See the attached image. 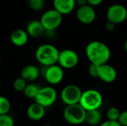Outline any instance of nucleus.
Segmentation results:
<instances>
[{"instance_id": "nucleus-12", "label": "nucleus", "mask_w": 127, "mask_h": 126, "mask_svg": "<svg viewBox=\"0 0 127 126\" xmlns=\"http://www.w3.org/2000/svg\"><path fill=\"white\" fill-rule=\"evenodd\" d=\"M117 76H118L117 71L113 66L107 63L99 66L97 78L100 79L101 81L106 83H111L115 81Z\"/></svg>"}, {"instance_id": "nucleus-23", "label": "nucleus", "mask_w": 127, "mask_h": 126, "mask_svg": "<svg viewBox=\"0 0 127 126\" xmlns=\"http://www.w3.org/2000/svg\"><path fill=\"white\" fill-rule=\"evenodd\" d=\"M27 84L28 83L25 79H23L21 77H18L14 80L13 84V89L16 91L23 92L24 89L25 88V87L27 85Z\"/></svg>"}, {"instance_id": "nucleus-18", "label": "nucleus", "mask_w": 127, "mask_h": 126, "mask_svg": "<svg viewBox=\"0 0 127 126\" xmlns=\"http://www.w3.org/2000/svg\"><path fill=\"white\" fill-rule=\"evenodd\" d=\"M101 120H102V114L99 110L86 111L85 122H86L89 126H97L100 123Z\"/></svg>"}, {"instance_id": "nucleus-3", "label": "nucleus", "mask_w": 127, "mask_h": 126, "mask_svg": "<svg viewBox=\"0 0 127 126\" xmlns=\"http://www.w3.org/2000/svg\"><path fill=\"white\" fill-rule=\"evenodd\" d=\"M103 102L100 91L95 89H88L82 93L79 104L86 111L99 110Z\"/></svg>"}, {"instance_id": "nucleus-31", "label": "nucleus", "mask_w": 127, "mask_h": 126, "mask_svg": "<svg viewBox=\"0 0 127 126\" xmlns=\"http://www.w3.org/2000/svg\"><path fill=\"white\" fill-rule=\"evenodd\" d=\"M124 48H125V50H126V52H127V39L126 40L125 44H124Z\"/></svg>"}, {"instance_id": "nucleus-30", "label": "nucleus", "mask_w": 127, "mask_h": 126, "mask_svg": "<svg viewBox=\"0 0 127 126\" xmlns=\"http://www.w3.org/2000/svg\"><path fill=\"white\" fill-rule=\"evenodd\" d=\"M75 1H76V5H78L79 7L88 4L87 0H75Z\"/></svg>"}, {"instance_id": "nucleus-6", "label": "nucleus", "mask_w": 127, "mask_h": 126, "mask_svg": "<svg viewBox=\"0 0 127 126\" xmlns=\"http://www.w3.org/2000/svg\"><path fill=\"white\" fill-rule=\"evenodd\" d=\"M57 99V92L56 89L49 85L40 88L36 98L35 102L39 104L42 107L48 108L53 105Z\"/></svg>"}, {"instance_id": "nucleus-4", "label": "nucleus", "mask_w": 127, "mask_h": 126, "mask_svg": "<svg viewBox=\"0 0 127 126\" xmlns=\"http://www.w3.org/2000/svg\"><path fill=\"white\" fill-rule=\"evenodd\" d=\"M86 111L80 104L66 105L63 111V118L69 124L78 126L83 124L86 120Z\"/></svg>"}, {"instance_id": "nucleus-28", "label": "nucleus", "mask_w": 127, "mask_h": 126, "mask_svg": "<svg viewBox=\"0 0 127 126\" xmlns=\"http://www.w3.org/2000/svg\"><path fill=\"white\" fill-rule=\"evenodd\" d=\"M103 0H87V3H88V4H89L94 7L95 6L100 5L103 2Z\"/></svg>"}, {"instance_id": "nucleus-16", "label": "nucleus", "mask_w": 127, "mask_h": 126, "mask_svg": "<svg viewBox=\"0 0 127 126\" xmlns=\"http://www.w3.org/2000/svg\"><path fill=\"white\" fill-rule=\"evenodd\" d=\"M39 75L40 71L39 68L34 65L25 66L20 72V77L26 82H34L39 77Z\"/></svg>"}, {"instance_id": "nucleus-5", "label": "nucleus", "mask_w": 127, "mask_h": 126, "mask_svg": "<svg viewBox=\"0 0 127 126\" xmlns=\"http://www.w3.org/2000/svg\"><path fill=\"white\" fill-rule=\"evenodd\" d=\"M63 16L55 9H48L42 13L39 21L45 31H54L61 25L63 19Z\"/></svg>"}, {"instance_id": "nucleus-21", "label": "nucleus", "mask_w": 127, "mask_h": 126, "mask_svg": "<svg viewBox=\"0 0 127 126\" xmlns=\"http://www.w3.org/2000/svg\"><path fill=\"white\" fill-rule=\"evenodd\" d=\"M28 6L34 11H40L45 7V0H28Z\"/></svg>"}, {"instance_id": "nucleus-11", "label": "nucleus", "mask_w": 127, "mask_h": 126, "mask_svg": "<svg viewBox=\"0 0 127 126\" xmlns=\"http://www.w3.org/2000/svg\"><path fill=\"white\" fill-rule=\"evenodd\" d=\"M77 19L84 25H89L94 22L96 19V12L94 7L89 4L79 7L76 12Z\"/></svg>"}, {"instance_id": "nucleus-10", "label": "nucleus", "mask_w": 127, "mask_h": 126, "mask_svg": "<svg viewBox=\"0 0 127 126\" xmlns=\"http://www.w3.org/2000/svg\"><path fill=\"white\" fill-rule=\"evenodd\" d=\"M44 78L51 86L58 85L64 78V71L57 64L46 67V69L44 71Z\"/></svg>"}, {"instance_id": "nucleus-17", "label": "nucleus", "mask_w": 127, "mask_h": 126, "mask_svg": "<svg viewBox=\"0 0 127 126\" xmlns=\"http://www.w3.org/2000/svg\"><path fill=\"white\" fill-rule=\"evenodd\" d=\"M26 32L29 36L39 38L45 34V30L39 20L33 19L30 21L26 27Z\"/></svg>"}, {"instance_id": "nucleus-29", "label": "nucleus", "mask_w": 127, "mask_h": 126, "mask_svg": "<svg viewBox=\"0 0 127 126\" xmlns=\"http://www.w3.org/2000/svg\"><path fill=\"white\" fill-rule=\"evenodd\" d=\"M115 25L114 23L111 22H107L106 24V29L108 31H113L115 28Z\"/></svg>"}, {"instance_id": "nucleus-27", "label": "nucleus", "mask_w": 127, "mask_h": 126, "mask_svg": "<svg viewBox=\"0 0 127 126\" xmlns=\"http://www.w3.org/2000/svg\"><path fill=\"white\" fill-rule=\"evenodd\" d=\"M100 126H121L118 121H112V120H106L104 123H101Z\"/></svg>"}, {"instance_id": "nucleus-33", "label": "nucleus", "mask_w": 127, "mask_h": 126, "mask_svg": "<svg viewBox=\"0 0 127 126\" xmlns=\"http://www.w3.org/2000/svg\"><path fill=\"white\" fill-rule=\"evenodd\" d=\"M51 126V125H43V126Z\"/></svg>"}, {"instance_id": "nucleus-2", "label": "nucleus", "mask_w": 127, "mask_h": 126, "mask_svg": "<svg viewBox=\"0 0 127 126\" xmlns=\"http://www.w3.org/2000/svg\"><path fill=\"white\" fill-rule=\"evenodd\" d=\"M60 50L51 44H42L35 51V57L37 62L45 67L56 65L58 62Z\"/></svg>"}, {"instance_id": "nucleus-26", "label": "nucleus", "mask_w": 127, "mask_h": 126, "mask_svg": "<svg viewBox=\"0 0 127 126\" xmlns=\"http://www.w3.org/2000/svg\"><path fill=\"white\" fill-rule=\"evenodd\" d=\"M118 122L121 124V126H127V111L121 112Z\"/></svg>"}, {"instance_id": "nucleus-14", "label": "nucleus", "mask_w": 127, "mask_h": 126, "mask_svg": "<svg viewBox=\"0 0 127 126\" xmlns=\"http://www.w3.org/2000/svg\"><path fill=\"white\" fill-rule=\"evenodd\" d=\"M28 118L31 121H39L45 114V108L39 104L34 102L31 104L26 111Z\"/></svg>"}, {"instance_id": "nucleus-15", "label": "nucleus", "mask_w": 127, "mask_h": 126, "mask_svg": "<svg viewBox=\"0 0 127 126\" xmlns=\"http://www.w3.org/2000/svg\"><path fill=\"white\" fill-rule=\"evenodd\" d=\"M10 39L13 45L16 47H22L28 43L29 36L27 33L26 30L19 28L14 30L11 33L10 36Z\"/></svg>"}, {"instance_id": "nucleus-32", "label": "nucleus", "mask_w": 127, "mask_h": 126, "mask_svg": "<svg viewBox=\"0 0 127 126\" xmlns=\"http://www.w3.org/2000/svg\"><path fill=\"white\" fill-rule=\"evenodd\" d=\"M1 53H0V63H1Z\"/></svg>"}, {"instance_id": "nucleus-19", "label": "nucleus", "mask_w": 127, "mask_h": 126, "mask_svg": "<svg viewBox=\"0 0 127 126\" xmlns=\"http://www.w3.org/2000/svg\"><path fill=\"white\" fill-rule=\"evenodd\" d=\"M39 89L40 88L38 85L33 83H30V84H27L25 88L23 91V93L27 98L35 100Z\"/></svg>"}, {"instance_id": "nucleus-1", "label": "nucleus", "mask_w": 127, "mask_h": 126, "mask_svg": "<svg viewBox=\"0 0 127 126\" xmlns=\"http://www.w3.org/2000/svg\"><path fill=\"white\" fill-rule=\"evenodd\" d=\"M86 55L91 64L102 65L111 58V50L107 45L100 41L90 42L86 47Z\"/></svg>"}, {"instance_id": "nucleus-9", "label": "nucleus", "mask_w": 127, "mask_h": 126, "mask_svg": "<svg viewBox=\"0 0 127 126\" xmlns=\"http://www.w3.org/2000/svg\"><path fill=\"white\" fill-rule=\"evenodd\" d=\"M63 69H72L79 63L78 54L71 49H65L60 51L58 62Z\"/></svg>"}, {"instance_id": "nucleus-13", "label": "nucleus", "mask_w": 127, "mask_h": 126, "mask_svg": "<svg viewBox=\"0 0 127 126\" xmlns=\"http://www.w3.org/2000/svg\"><path fill=\"white\" fill-rule=\"evenodd\" d=\"M54 9L60 13L67 15L71 13L76 7L75 0H53Z\"/></svg>"}, {"instance_id": "nucleus-22", "label": "nucleus", "mask_w": 127, "mask_h": 126, "mask_svg": "<svg viewBox=\"0 0 127 126\" xmlns=\"http://www.w3.org/2000/svg\"><path fill=\"white\" fill-rule=\"evenodd\" d=\"M120 114H121V111L116 107H112L109 108L106 113L108 120H112V121H118Z\"/></svg>"}, {"instance_id": "nucleus-7", "label": "nucleus", "mask_w": 127, "mask_h": 126, "mask_svg": "<svg viewBox=\"0 0 127 126\" xmlns=\"http://www.w3.org/2000/svg\"><path fill=\"white\" fill-rule=\"evenodd\" d=\"M83 91L76 85L70 84L65 86L60 94L62 102L66 105L79 104Z\"/></svg>"}, {"instance_id": "nucleus-24", "label": "nucleus", "mask_w": 127, "mask_h": 126, "mask_svg": "<svg viewBox=\"0 0 127 126\" xmlns=\"http://www.w3.org/2000/svg\"><path fill=\"white\" fill-rule=\"evenodd\" d=\"M14 120L10 115L8 114L0 115V126H14Z\"/></svg>"}, {"instance_id": "nucleus-8", "label": "nucleus", "mask_w": 127, "mask_h": 126, "mask_svg": "<svg viewBox=\"0 0 127 126\" xmlns=\"http://www.w3.org/2000/svg\"><path fill=\"white\" fill-rule=\"evenodd\" d=\"M106 17L108 22H111L115 25L121 24L127 19V9L121 4H113L109 7Z\"/></svg>"}, {"instance_id": "nucleus-25", "label": "nucleus", "mask_w": 127, "mask_h": 126, "mask_svg": "<svg viewBox=\"0 0 127 126\" xmlns=\"http://www.w3.org/2000/svg\"><path fill=\"white\" fill-rule=\"evenodd\" d=\"M98 68H99L98 65H96L94 64H90V65L89 67V75L93 78H97L98 77Z\"/></svg>"}, {"instance_id": "nucleus-20", "label": "nucleus", "mask_w": 127, "mask_h": 126, "mask_svg": "<svg viewBox=\"0 0 127 126\" xmlns=\"http://www.w3.org/2000/svg\"><path fill=\"white\" fill-rule=\"evenodd\" d=\"M10 108L11 104L9 100L5 97L0 95V115L8 114Z\"/></svg>"}]
</instances>
